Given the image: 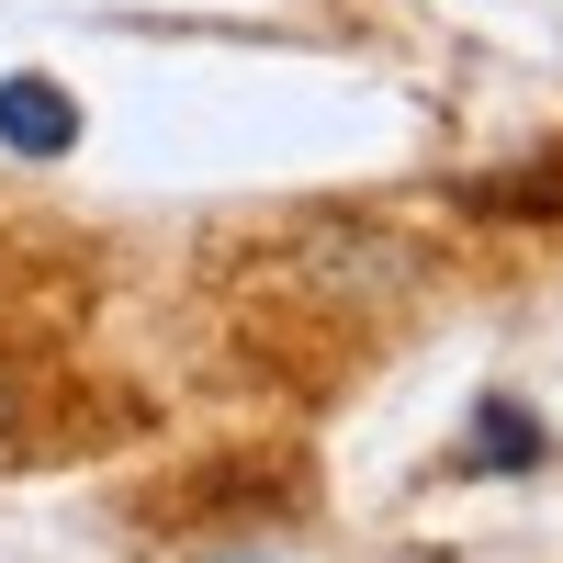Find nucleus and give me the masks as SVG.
I'll return each mask as SVG.
<instances>
[{"mask_svg": "<svg viewBox=\"0 0 563 563\" xmlns=\"http://www.w3.org/2000/svg\"><path fill=\"white\" fill-rule=\"evenodd\" d=\"M23 451H34V384L0 361V462H23Z\"/></svg>", "mask_w": 563, "mask_h": 563, "instance_id": "obj_4", "label": "nucleus"}, {"mask_svg": "<svg viewBox=\"0 0 563 563\" xmlns=\"http://www.w3.org/2000/svg\"><path fill=\"white\" fill-rule=\"evenodd\" d=\"M0 147H12V158H68L79 147V102L57 79L12 68V79H0Z\"/></svg>", "mask_w": 563, "mask_h": 563, "instance_id": "obj_2", "label": "nucleus"}, {"mask_svg": "<svg viewBox=\"0 0 563 563\" xmlns=\"http://www.w3.org/2000/svg\"><path fill=\"white\" fill-rule=\"evenodd\" d=\"M462 214H496V225H563V135H552V147H530L519 169L462 180Z\"/></svg>", "mask_w": 563, "mask_h": 563, "instance_id": "obj_1", "label": "nucleus"}, {"mask_svg": "<svg viewBox=\"0 0 563 563\" xmlns=\"http://www.w3.org/2000/svg\"><path fill=\"white\" fill-rule=\"evenodd\" d=\"M541 451H552V440L530 429V406H485V429L462 440V462H474V474H530Z\"/></svg>", "mask_w": 563, "mask_h": 563, "instance_id": "obj_3", "label": "nucleus"}, {"mask_svg": "<svg viewBox=\"0 0 563 563\" xmlns=\"http://www.w3.org/2000/svg\"><path fill=\"white\" fill-rule=\"evenodd\" d=\"M203 563H260V552H203Z\"/></svg>", "mask_w": 563, "mask_h": 563, "instance_id": "obj_5", "label": "nucleus"}]
</instances>
